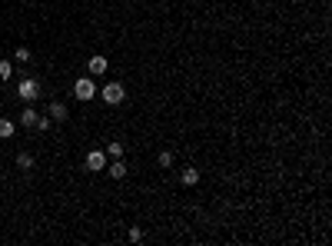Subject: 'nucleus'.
<instances>
[{"instance_id":"obj_1","label":"nucleus","mask_w":332,"mask_h":246,"mask_svg":"<svg viewBox=\"0 0 332 246\" xmlns=\"http://www.w3.org/2000/svg\"><path fill=\"white\" fill-rule=\"evenodd\" d=\"M100 97H103V103H110V107H116V103H123L126 100V90H123V83H107V87L100 90Z\"/></svg>"},{"instance_id":"obj_2","label":"nucleus","mask_w":332,"mask_h":246,"mask_svg":"<svg viewBox=\"0 0 332 246\" xmlns=\"http://www.w3.org/2000/svg\"><path fill=\"white\" fill-rule=\"evenodd\" d=\"M73 97H77V100H93V97H97V83H93V80L90 77H80L77 83H73Z\"/></svg>"},{"instance_id":"obj_3","label":"nucleus","mask_w":332,"mask_h":246,"mask_svg":"<svg viewBox=\"0 0 332 246\" xmlns=\"http://www.w3.org/2000/svg\"><path fill=\"white\" fill-rule=\"evenodd\" d=\"M107 67H110V60H107L103 54H93V57L87 60V70H90V77H103V73H107Z\"/></svg>"},{"instance_id":"obj_4","label":"nucleus","mask_w":332,"mask_h":246,"mask_svg":"<svg viewBox=\"0 0 332 246\" xmlns=\"http://www.w3.org/2000/svg\"><path fill=\"white\" fill-rule=\"evenodd\" d=\"M87 170H107V150H90L87 153Z\"/></svg>"},{"instance_id":"obj_5","label":"nucleus","mask_w":332,"mask_h":246,"mask_svg":"<svg viewBox=\"0 0 332 246\" xmlns=\"http://www.w3.org/2000/svg\"><path fill=\"white\" fill-rule=\"evenodd\" d=\"M17 93H20V100H37V93H40V87H37V80H20V87H17Z\"/></svg>"},{"instance_id":"obj_6","label":"nucleus","mask_w":332,"mask_h":246,"mask_svg":"<svg viewBox=\"0 0 332 246\" xmlns=\"http://www.w3.org/2000/svg\"><path fill=\"white\" fill-rule=\"evenodd\" d=\"M47 117H50L54 123H63L66 117H70V113H66V103H50V110H47Z\"/></svg>"},{"instance_id":"obj_7","label":"nucleus","mask_w":332,"mask_h":246,"mask_svg":"<svg viewBox=\"0 0 332 246\" xmlns=\"http://www.w3.org/2000/svg\"><path fill=\"white\" fill-rule=\"evenodd\" d=\"M179 183H183V186H196V183H199V170L196 167H186L183 173H179Z\"/></svg>"},{"instance_id":"obj_8","label":"nucleus","mask_w":332,"mask_h":246,"mask_svg":"<svg viewBox=\"0 0 332 246\" xmlns=\"http://www.w3.org/2000/svg\"><path fill=\"white\" fill-rule=\"evenodd\" d=\"M37 117H40V113L33 110V107H23V110H20V123H23V126H33Z\"/></svg>"},{"instance_id":"obj_9","label":"nucleus","mask_w":332,"mask_h":246,"mask_svg":"<svg viewBox=\"0 0 332 246\" xmlns=\"http://www.w3.org/2000/svg\"><path fill=\"white\" fill-rule=\"evenodd\" d=\"M110 177L113 180H123V177H126V163H123V160H116V163L110 167Z\"/></svg>"},{"instance_id":"obj_10","label":"nucleus","mask_w":332,"mask_h":246,"mask_svg":"<svg viewBox=\"0 0 332 246\" xmlns=\"http://www.w3.org/2000/svg\"><path fill=\"white\" fill-rule=\"evenodd\" d=\"M156 163H160V167H163V170H169V167H173V163H176V160H173V153H169V150H163V153L156 157Z\"/></svg>"},{"instance_id":"obj_11","label":"nucleus","mask_w":332,"mask_h":246,"mask_svg":"<svg viewBox=\"0 0 332 246\" xmlns=\"http://www.w3.org/2000/svg\"><path fill=\"white\" fill-rule=\"evenodd\" d=\"M13 130H17V126H13V120H3V117H0V136L7 140V136H13Z\"/></svg>"},{"instance_id":"obj_12","label":"nucleus","mask_w":332,"mask_h":246,"mask_svg":"<svg viewBox=\"0 0 332 246\" xmlns=\"http://www.w3.org/2000/svg\"><path fill=\"white\" fill-rule=\"evenodd\" d=\"M17 167L20 170H33V157L30 153H17Z\"/></svg>"},{"instance_id":"obj_13","label":"nucleus","mask_w":332,"mask_h":246,"mask_svg":"<svg viewBox=\"0 0 332 246\" xmlns=\"http://www.w3.org/2000/svg\"><path fill=\"white\" fill-rule=\"evenodd\" d=\"M13 77V63L10 60H0V80H10Z\"/></svg>"},{"instance_id":"obj_14","label":"nucleus","mask_w":332,"mask_h":246,"mask_svg":"<svg viewBox=\"0 0 332 246\" xmlns=\"http://www.w3.org/2000/svg\"><path fill=\"white\" fill-rule=\"evenodd\" d=\"M126 240H130V243H140V240H143V230H140V226H130V230H126Z\"/></svg>"},{"instance_id":"obj_15","label":"nucleus","mask_w":332,"mask_h":246,"mask_svg":"<svg viewBox=\"0 0 332 246\" xmlns=\"http://www.w3.org/2000/svg\"><path fill=\"white\" fill-rule=\"evenodd\" d=\"M107 157L120 160V157H123V143H110V146H107Z\"/></svg>"},{"instance_id":"obj_16","label":"nucleus","mask_w":332,"mask_h":246,"mask_svg":"<svg viewBox=\"0 0 332 246\" xmlns=\"http://www.w3.org/2000/svg\"><path fill=\"white\" fill-rule=\"evenodd\" d=\"M13 60H17V63H27V60H30V50H27V47H17Z\"/></svg>"}]
</instances>
